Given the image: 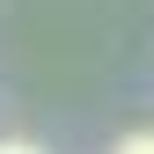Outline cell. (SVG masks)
Listing matches in <instances>:
<instances>
[{
  "label": "cell",
  "mask_w": 154,
  "mask_h": 154,
  "mask_svg": "<svg viewBox=\"0 0 154 154\" xmlns=\"http://www.w3.org/2000/svg\"><path fill=\"white\" fill-rule=\"evenodd\" d=\"M110 154H154V132H125V140L110 147Z\"/></svg>",
  "instance_id": "cell-1"
},
{
  "label": "cell",
  "mask_w": 154,
  "mask_h": 154,
  "mask_svg": "<svg viewBox=\"0 0 154 154\" xmlns=\"http://www.w3.org/2000/svg\"><path fill=\"white\" fill-rule=\"evenodd\" d=\"M0 154H44L37 140H0Z\"/></svg>",
  "instance_id": "cell-2"
}]
</instances>
